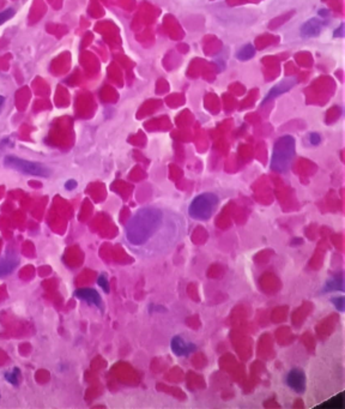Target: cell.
Returning a JSON list of instances; mask_svg holds the SVG:
<instances>
[{
    "mask_svg": "<svg viewBox=\"0 0 345 409\" xmlns=\"http://www.w3.org/2000/svg\"><path fill=\"white\" fill-rule=\"evenodd\" d=\"M5 166L9 168H12V170L22 172V173L30 174V175H35V177H48L51 174L50 170L43 164L33 162V161H27L23 159H18L16 156H6L5 160Z\"/></svg>",
    "mask_w": 345,
    "mask_h": 409,
    "instance_id": "277c9868",
    "label": "cell"
},
{
    "mask_svg": "<svg viewBox=\"0 0 345 409\" xmlns=\"http://www.w3.org/2000/svg\"><path fill=\"white\" fill-rule=\"evenodd\" d=\"M157 312V311H165L164 307H162V306H157V305H151L150 306V312Z\"/></svg>",
    "mask_w": 345,
    "mask_h": 409,
    "instance_id": "ffe728a7",
    "label": "cell"
},
{
    "mask_svg": "<svg viewBox=\"0 0 345 409\" xmlns=\"http://www.w3.org/2000/svg\"><path fill=\"white\" fill-rule=\"evenodd\" d=\"M184 222L174 212L160 208H141L126 226V239L132 246H149L160 256L171 250L181 239Z\"/></svg>",
    "mask_w": 345,
    "mask_h": 409,
    "instance_id": "6da1fadb",
    "label": "cell"
},
{
    "mask_svg": "<svg viewBox=\"0 0 345 409\" xmlns=\"http://www.w3.org/2000/svg\"><path fill=\"white\" fill-rule=\"evenodd\" d=\"M15 15V11L12 9H8L5 11L0 12V24H4L6 20H9L11 17Z\"/></svg>",
    "mask_w": 345,
    "mask_h": 409,
    "instance_id": "5bb4252c",
    "label": "cell"
},
{
    "mask_svg": "<svg viewBox=\"0 0 345 409\" xmlns=\"http://www.w3.org/2000/svg\"><path fill=\"white\" fill-rule=\"evenodd\" d=\"M170 348L172 353L178 356H187L191 353H194L196 350V346L194 343H187L180 336H174L170 341Z\"/></svg>",
    "mask_w": 345,
    "mask_h": 409,
    "instance_id": "52a82bcc",
    "label": "cell"
},
{
    "mask_svg": "<svg viewBox=\"0 0 345 409\" xmlns=\"http://www.w3.org/2000/svg\"><path fill=\"white\" fill-rule=\"evenodd\" d=\"M323 24L319 19L316 18H310L309 20H307L301 26V29H300V34H301L302 37L305 39H310V37H316L319 36V34L322 33Z\"/></svg>",
    "mask_w": 345,
    "mask_h": 409,
    "instance_id": "ba28073f",
    "label": "cell"
},
{
    "mask_svg": "<svg viewBox=\"0 0 345 409\" xmlns=\"http://www.w3.org/2000/svg\"><path fill=\"white\" fill-rule=\"evenodd\" d=\"M75 295L77 298L82 299V300L89 302L90 305L101 306L102 299L100 297L98 292L96 290H92V288H81V290H77L75 292Z\"/></svg>",
    "mask_w": 345,
    "mask_h": 409,
    "instance_id": "9c48e42d",
    "label": "cell"
},
{
    "mask_svg": "<svg viewBox=\"0 0 345 409\" xmlns=\"http://www.w3.org/2000/svg\"><path fill=\"white\" fill-rule=\"evenodd\" d=\"M306 374L300 369H292L285 376L286 386L299 394H302L306 390Z\"/></svg>",
    "mask_w": 345,
    "mask_h": 409,
    "instance_id": "5b68a950",
    "label": "cell"
},
{
    "mask_svg": "<svg viewBox=\"0 0 345 409\" xmlns=\"http://www.w3.org/2000/svg\"><path fill=\"white\" fill-rule=\"evenodd\" d=\"M344 28H345V26H344V23H341L340 26H339V28H337L336 30H334V33H333V36L334 37H344V35H345V32H344Z\"/></svg>",
    "mask_w": 345,
    "mask_h": 409,
    "instance_id": "ac0fdd59",
    "label": "cell"
},
{
    "mask_svg": "<svg viewBox=\"0 0 345 409\" xmlns=\"http://www.w3.org/2000/svg\"><path fill=\"white\" fill-rule=\"evenodd\" d=\"M324 291L326 292H344V278L343 275L338 274L336 276H333L332 278H330L329 281L325 283V287H324Z\"/></svg>",
    "mask_w": 345,
    "mask_h": 409,
    "instance_id": "30bf717a",
    "label": "cell"
},
{
    "mask_svg": "<svg viewBox=\"0 0 345 409\" xmlns=\"http://www.w3.org/2000/svg\"><path fill=\"white\" fill-rule=\"evenodd\" d=\"M254 56H255V48L252 43L244 44V46L241 47L236 53L237 60L240 61H247L252 59Z\"/></svg>",
    "mask_w": 345,
    "mask_h": 409,
    "instance_id": "7c38bea8",
    "label": "cell"
},
{
    "mask_svg": "<svg viewBox=\"0 0 345 409\" xmlns=\"http://www.w3.org/2000/svg\"><path fill=\"white\" fill-rule=\"evenodd\" d=\"M296 153L295 138L290 135L279 137L276 140L271 157V170L285 173L290 168Z\"/></svg>",
    "mask_w": 345,
    "mask_h": 409,
    "instance_id": "7a4b0ae2",
    "label": "cell"
},
{
    "mask_svg": "<svg viewBox=\"0 0 345 409\" xmlns=\"http://www.w3.org/2000/svg\"><path fill=\"white\" fill-rule=\"evenodd\" d=\"M309 142L312 146H319L320 142H322V137H320L319 133H310L309 135Z\"/></svg>",
    "mask_w": 345,
    "mask_h": 409,
    "instance_id": "e0dca14e",
    "label": "cell"
},
{
    "mask_svg": "<svg viewBox=\"0 0 345 409\" xmlns=\"http://www.w3.org/2000/svg\"><path fill=\"white\" fill-rule=\"evenodd\" d=\"M332 302L333 305L336 306V308L338 311L343 312L345 310V300H344V297H337V298H333L332 299Z\"/></svg>",
    "mask_w": 345,
    "mask_h": 409,
    "instance_id": "9a60e30c",
    "label": "cell"
},
{
    "mask_svg": "<svg viewBox=\"0 0 345 409\" xmlns=\"http://www.w3.org/2000/svg\"><path fill=\"white\" fill-rule=\"evenodd\" d=\"M18 377H19L18 369H15L12 371V372L5 373V378L8 379V381H10L11 384H15V386H17V384H18Z\"/></svg>",
    "mask_w": 345,
    "mask_h": 409,
    "instance_id": "4fadbf2b",
    "label": "cell"
},
{
    "mask_svg": "<svg viewBox=\"0 0 345 409\" xmlns=\"http://www.w3.org/2000/svg\"><path fill=\"white\" fill-rule=\"evenodd\" d=\"M219 198L211 192H205L193 199L188 207V215L198 221H206L215 214Z\"/></svg>",
    "mask_w": 345,
    "mask_h": 409,
    "instance_id": "3957f363",
    "label": "cell"
},
{
    "mask_svg": "<svg viewBox=\"0 0 345 409\" xmlns=\"http://www.w3.org/2000/svg\"><path fill=\"white\" fill-rule=\"evenodd\" d=\"M97 283L102 287V290L105 291L106 293H109V291H110L109 290V282H108V280H107V277L105 276V275H101V276H98Z\"/></svg>",
    "mask_w": 345,
    "mask_h": 409,
    "instance_id": "2e32d148",
    "label": "cell"
},
{
    "mask_svg": "<svg viewBox=\"0 0 345 409\" xmlns=\"http://www.w3.org/2000/svg\"><path fill=\"white\" fill-rule=\"evenodd\" d=\"M65 187L67 188V190H73V188L77 187V181L73 180V179H71V180H68L66 184H65Z\"/></svg>",
    "mask_w": 345,
    "mask_h": 409,
    "instance_id": "d6986e66",
    "label": "cell"
},
{
    "mask_svg": "<svg viewBox=\"0 0 345 409\" xmlns=\"http://www.w3.org/2000/svg\"><path fill=\"white\" fill-rule=\"evenodd\" d=\"M296 84H298V80H296L295 77L285 78V80L279 82L278 84L274 85V87L271 88V90L267 92L266 96H265V99L263 100V104L271 101V100L278 98V96H281L283 94H285V92H288L289 90H291V89L294 88Z\"/></svg>",
    "mask_w": 345,
    "mask_h": 409,
    "instance_id": "8992f818",
    "label": "cell"
},
{
    "mask_svg": "<svg viewBox=\"0 0 345 409\" xmlns=\"http://www.w3.org/2000/svg\"><path fill=\"white\" fill-rule=\"evenodd\" d=\"M4 102H5L4 96H0V111H2V107L4 106Z\"/></svg>",
    "mask_w": 345,
    "mask_h": 409,
    "instance_id": "7402d4cb",
    "label": "cell"
},
{
    "mask_svg": "<svg viewBox=\"0 0 345 409\" xmlns=\"http://www.w3.org/2000/svg\"><path fill=\"white\" fill-rule=\"evenodd\" d=\"M329 15H330L329 10L323 9V10H320V11H319V16H322V17H326V16H329Z\"/></svg>",
    "mask_w": 345,
    "mask_h": 409,
    "instance_id": "44dd1931",
    "label": "cell"
},
{
    "mask_svg": "<svg viewBox=\"0 0 345 409\" xmlns=\"http://www.w3.org/2000/svg\"><path fill=\"white\" fill-rule=\"evenodd\" d=\"M18 266V260L15 258H5L0 260V276H8Z\"/></svg>",
    "mask_w": 345,
    "mask_h": 409,
    "instance_id": "8fae6325",
    "label": "cell"
}]
</instances>
